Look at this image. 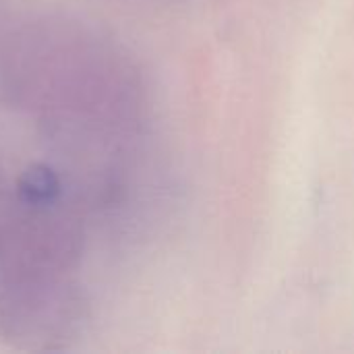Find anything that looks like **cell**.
Returning <instances> with one entry per match:
<instances>
[{"mask_svg": "<svg viewBox=\"0 0 354 354\" xmlns=\"http://www.w3.org/2000/svg\"><path fill=\"white\" fill-rule=\"evenodd\" d=\"M19 193L27 203L48 205L58 197L60 183L52 168H48L44 164H33L19 178Z\"/></svg>", "mask_w": 354, "mask_h": 354, "instance_id": "obj_1", "label": "cell"}]
</instances>
